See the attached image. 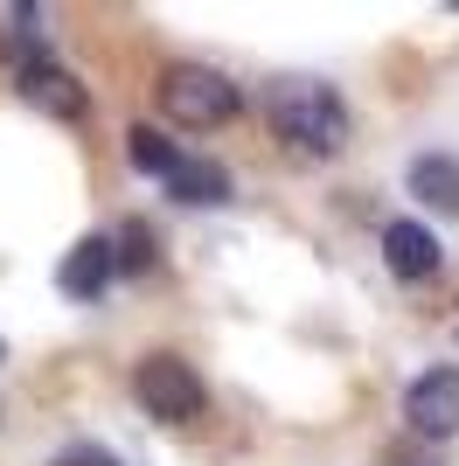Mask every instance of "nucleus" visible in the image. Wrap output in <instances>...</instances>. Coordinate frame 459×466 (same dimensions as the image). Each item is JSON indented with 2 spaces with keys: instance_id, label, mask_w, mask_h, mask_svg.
<instances>
[{
  "instance_id": "obj_7",
  "label": "nucleus",
  "mask_w": 459,
  "mask_h": 466,
  "mask_svg": "<svg viewBox=\"0 0 459 466\" xmlns=\"http://www.w3.org/2000/svg\"><path fill=\"white\" fill-rule=\"evenodd\" d=\"M118 279V251H112V237H76L70 258L56 265V286L70 292V299H97V292Z\"/></svg>"
},
{
  "instance_id": "obj_3",
  "label": "nucleus",
  "mask_w": 459,
  "mask_h": 466,
  "mask_svg": "<svg viewBox=\"0 0 459 466\" xmlns=\"http://www.w3.org/2000/svg\"><path fill=\"white\" fill-rule=\"evenodd\" d=\"M133 397H139V410H147V418H160V425H189L195 410L209 404L202 376H195L181 355H168V349L147 355V362L133 370Z\"/></svg>"
},
{
  "instance_id": "obj_9",
  "label": "nucleus",
  "mask_w": 459,
  "mask_h": 466,
  "mask_svg": "<svg viewBox=\"0 0 459 466\" xmlns=\"http://www.w3.org/2000/svg\"><path fill=\"white\" fill-rule=\"evenodd\" d=\"M174 202H223L230 195V167H216V160H181L168 181Z\"/></svg>"
},
{
  "instance_id": "obj_11",
  "label": "nucleus",
  "mask_w": 459,
  "mask_h": 466,
  "mask_svg": "<svg viewBox=\"0 0 459 466\" xmlns=\"http://www.w3.org/2000/svg\"><path fill=\"white\" fill-rule=\"evenodd\" d=\"M49 466H118V460H112L105 446H63V452H56Z\"/></svg>"
},
{
  "instance_id": "obj_2",
  "label": "nucleus",
  "mask_w": 459,
  "mask_h": 466,
  "mask_svg": "<svg viewBox=\"0 0 459 466\" xmlns=\"http://www.w3.org/2000/svg\"><path fill=\"white\" fill-rule=\"evenodd\" d=\"M153 105H160L174 126H195V133L244 112L237 84H230L223 70H209V63H168V70L153 77Z\"/></svg>"
},
{
  "instance_id": "obj_8",
  "label": "nucleus",
  "mask_w": 459,
  "mask_h": 466,
  "mask_svg": "<svg viewBox=\"0 0 459 466\" xmlns=\"http://www.w3.org/2000/svg\"><path fill=\"white\" fill-rule=\"evenodd\" d=\"M411 195L432 209H459V160L453 154H418L411 160Z\"/></svg>"
},
{
  "instance_id": "obj_1",
  "label": "nucleus",
  "mask_w": 459,
  "mask_h": 466,
  "mask_svg": "<svg viewBox=\"0 0 459 466\" xmlns=\"http://www.w3.org/2000/svg\"><path fill=\"white\" fill-rule=\"evenodd\" d=\"M265 118L286 147H300V154H313V160L342 154V139H348V105H342V91L321 84V77H271L265 84Z\"/></svg>"
},
{
  "instance_id": "obj_6",
  "label": "nucleus",
  "mask_w": 459,
  "mask_h": 466,
  "mask_svg": "<svg viewBox=\"0 0 459 466\" xmlns=\"http://www.w3.org/2000/svg\"><path fill=\"white\" fill-rule=\"evenodd\" d=\"M382 265H390L403 286H424V279H439L445 251H439V237L424 230V223L397 216V223H382Z\"/></svg>"
},
{
  "instance_id": "obj_4",
  "label": "nucleus",
  "mask_w": 459,
  "mask_h": 466,
  "mask_svg": "<svg viewBox=\"0 0 459 466\" xmlns=\"http://www.w3.org/2000/svg\"><path fill=\"white\" fill-rule=\"evenodd\" d=\"M403 418H411V431H424V439H453L459 431V370H424L418 383L403 390Z\"/></svg>"
},
{
  "instance_id": "obj_5",
  "label": "nucleus",
  "mask_w": 459,
  "mask_h": 466,
  "mask_svg": "<svg viewBox=\"0 0 459 466\" xmlns=\"http://www.w3.org/2000/svg\"><path fill=\"white\" fill-rule=\"evenodd\" d=\"M15 84H21V97H36V105H49V112H63V118L91 112V91H84L56 56H42V49H28V56L15 63Z\"/></svg>"
},
{
  "instance_id": "obj_10",
  "label": "nucleus",
  "mask_w": 459,
  "mask_h": 466,
  "mask_svg": "<svg viewBox=\"0 0 459 466\" xmlns=\"http://www.w3.org/2000/svg\"><path fill=\"white\" fill-rule=\"evenodd\" d=\"M126 154H133V167L153 175V181H174V167H181V154H174V139L160 133V126H133V133H126Z\"/></svg>"
}]
</instances>
